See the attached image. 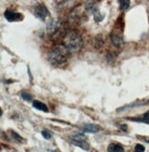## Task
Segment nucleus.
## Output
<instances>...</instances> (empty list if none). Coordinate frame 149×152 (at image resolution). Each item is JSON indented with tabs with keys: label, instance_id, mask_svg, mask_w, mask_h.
<instances>
[{
	"label": "nucleus",
	"instance_id": "nucleus-6",
	"mask_svg": "<svg viewBox=\"0 0 149 152\" xmlns=\"http://www.w3.org/2000/svg\"><path fill=\"white\" fill-rule=\"evenodd\" d=\"M110 41L113 46L120 47L124 44V39H122L121 35L118 32H112L110 34Z\"/></svg>",
	"mask_w": 149,
	"mask_h": 152
},
{
	"label": "nucleus",
	"instance_id": "nucleus-2",
	"mask_svg": "<svg viewBox=\"0 0 149 152\" xmlns=\"http://www.w3.org/2000/svg\"><path fill=\"white\" fill-rule=\"evenodd\" d=\"M63 45L69 53H76L81 50L83 46V40L79 33L76 31H71L65 36Z\"/></svg>",
	"mask_w": 149,
	"mask_h": 152
},
{
	"label": "nucleus",
	"instance_id": "nucleus-11",
	"mask_svg": "<svg viewBox=\"0 0 149 152\" xmlns=\"http://www.w3.org/2000/svg\"><path fill=\"white\" fill-rule=\"evenodd\" d=\"M119 3H120V7L121 10H125L130 7V0H119Z\"/></svg>",
	"mask_w": 149,
	"mask_h": 152
},
{
	"label": "nucleus",
	"instance_id": "nucleus-5",
	"mask_svg": "<svg viewBox=\"0 0 149 152\" xmlns=\"http://www.w3.org/2000/svg\"><path fill=\"white\" fill-rule=\"evenodd\" d=\"M4 17L6 18V20H8L9 22H12V21H20V20H22V16L20 13L12 11V10H7L5 11Z\"/></svg>",
	"mask_w": 149,
	"mask_h": 152
},
{
	"label": "nucleus",
	"instance_id": "nucleus-19",
	"mask_svg": "<svg viewBox=\"0 0 149 152\" xmlns=\"http://www.w3.org/2000/svg\"><path fill=\"white\" fill-rule=\"evenodd\" d=\"M143 116H144V117H149V111H148V112H146Z\"/></svg>",
	"mask_w": 149,
	"mask_h": 152
},
{
	"label": "nucleus",
	"instance_id": "nucleus-4",
	"mask_svg": "<svg viewBox=\"0 0 149 152\" xmlns=\"http://www.w3.org/2000/svg\"><path fill=\"white\" fill-rule=\"evenodd\" d=\"M34 15L36 16L38 19L41 20H45L46 18L49 16V10H47V7L44 5L39 4L37 6H35L34 7Z\"/></svg>",
	"mask_w": 149,
	"mask_h": 152
},
{
	"label": "nucleus",
	"instance_id": "nucleus-3",
	"mask_svg": "<svg viewBox=\"0 0 149 152\" xmlns=\"http://www.w3.org/2000/svg\"><path fill=\"white\" fill-rule=\"evenodd\" d=\"M70 140H71L75 145L85 150L89 149V144L86 141V137L82 134H75L70 137Z\"/></svg>",
	"mask_w": 149,
	"mask_h": 152
},
{
	"label": "nucleus",
	"instance_id": "nucleus-12",
	"mask_svg": "<svg viewBox=\"0 0 149 152\" xmlns=\"http://www.w3.org/2000/svg\"><path fill=\"white\" fill-rule=\"evenodd\" d=\"M93 15H94V20H96V22H100L104 19V15L100 16V11L98 10L94 11Z\"/></svg>",
	"mask_w": 149,
	"mask_h": 152
},
{
	"label": "nucleus",
	"instance_id": "nucleus-17",
	"mask_svg": "<svg viewBox=\"0 0 149 152\" xmlns=\"http://www.w3.org/2000/svg\"><path fill=\"white\" fill-rule=\"evenodd\" d=\"M11 134H12V136H13V137L17 140V141H20V142H21L23 139H22V137H20V136H19V135H17V133H15V132H11Z\"/></svg>",
	"mask_w": 149,
	"mask_h": 152
},
{
	"label": "nucleus",
	"instance_id": "nucleus-10",
	"mask_svg": "<svg viewBox=\"0 0 149 152\" xmlns=\"http://www.w3.org/2000/svg\"><path fill=\"white\" fill-rule=\"evenodd\" d=\"M86 10L87 11H90V12H93L95 10H97V8H96V3H95V0H86Z\"/></svg>",
	"mask_w": 149,
	"mask_h": 152
},
{
	"label": "nucleus",
	"instance_id": "nucleus-1",
	"mask_svg": "<svg viewBox=\"0 0 149 152\" xmlns=\"http://www.w3.org/2000/svg\"><path fill=\"white\" fill-rule=\"evenodd\" d=\"M68 55L69 52L66 50V48L64 45L62 46L56 45L49 51L48 60L52 65L60 66L65 63L68 58Z\"/></svg>",
	"mask_w": 149,
	"mask_h": 152
},
{
	"label": "nucleus",
	"instance_id": "nucleus-13",
	"mask_svg": "<svg viewBox=\"0 0 149 152\" xmlns=\"http://www.w3.org/2000/svg\"><path fill=\"white\" fill-rule=\"evenodd\" d=\"M129 120L131 121H135V122H142V123H145V124H149V117H144L143 118H128Z\"/></svg>",
	"mask_w": 149,
	"mask_h": 152
},
{
	"label": "nucleus",
	"instance_id": "nucleus-14",
	"mask_svg": "<svg viewBox=\"0 0 149 152\" xmlns=\"http://www.w3.org/2000/svg\"><path fill=\"white\" fill-rule=\"evenodd\" d=\"M20 95H21V97L23 98L25 101H31L32 100L31 95L30 93H28V92H26V91H22Z\"/></svg>",
	"mask_w": 149,
	"mask_h": 152
},
{
	"label": "nucleus",
	"instance_id": "nucleus-8",
	"mask_svg": "<svg viewBox=\"0 0 149 152\" xmlns=\"http://www.w3.org/2000/svg\"><path fill=\"white\" fill-rule=\"evenodd\" d=\"M32 106L34 107L35 109H37L39 111H42V112H44V113H48L49 110H48V107L40 101H33L32 102Z\"/></svg>",
	"mask_w": 149,
	"mask_h": 152
},
{
	"label": "nucleus",
	"instance_id": "nucleus-15",
	"mask_svg": "<svg viewBox=\"0 0 149 152\" xmlns=\"http://www.w3.org/2000/svg\"><path fill=\"white\" fill-rule=\"evenodd\" d=\"M41 135H42V137H44L45 139H50L52 137V135H51V134L48 131H46V130H42L41 131Z\"/></svg>",
	"mask_w": 149,
	"mask_h": 152
},
{
	"label": "nucleus",
	"instance_id": "nucleus-20",
	"mask_svg": "<svg viewBox=\"0 0 149 152\" xmlns=\"http://www.w3.org/2000/svg\"><path fill=\"white\" fill-rule=\"evenodd\" d=\"M147 143H149V140H147Z\"/></svg>",
	"mask_w": 149,
	"mask_h": 152
},
{
	"label": "nucleus",
	"instance_id": "nucleus-16",
	"mask_svg": "<svg viewBox=\"0 0 149 152\" xmlns=\"http://www.w3.org/2000/svg\"><path fill=\"white\" fill-rule=\"evenodd\" d=\"M134 150H135V151H139V152H143V151L145 150V148L144 146L140 145V144H137V145L135 146V148H134Z\"/></svg>",
	"mask_w": 149,
	"mask_h": 152
},
{
	"label": "nucleus",
	"instance_id": "nucleus-18",
	"mask_svg": "<svg viewBox=\"0 0 149 152\" xmlns=\"http://www.w3.org/2000/svg\"><path fill=\"white\" fill-rule=\"evenodd\" d=\"M120 127H121V129H122L124 131L126 132V130H127V126H121Z\"/></svg>",
	"mask_w": 149,
	"mask_h": 152
},
{
	"label": "nucleus",
	"instance_id": "nucleus-9",
	"mask_svg": "<svg viewBox=\"0 0 149 152\" xmlns=\"http://www.w3.org/2000/svg\"><path fill=\"white\" fill-rule=\"evenodd\" d=\"M124 150V148H122V146L120 144H117V143H111V144L108 147V151H111V152H114V151L121 152Z\"/></svg>",
	"mask_w": 149,
	"mask_h": 152
},
{
	"label": "nucleus",
	"instance_id": "nucleus-7",
	"mask_svg": "<svg viewBox=\"0 0 149 152\" xmlns=\"http://www.w3.org/2000/svg\"><path fill=\"white\" fill-rule=\"evenodd\" d=\"M82 131L85 133H93L96 134L100 131V126L94 124H86L82 127Z\"/></svg>",
	"mask_w": 149,
	"mask_h": 152
}]
</instances>
